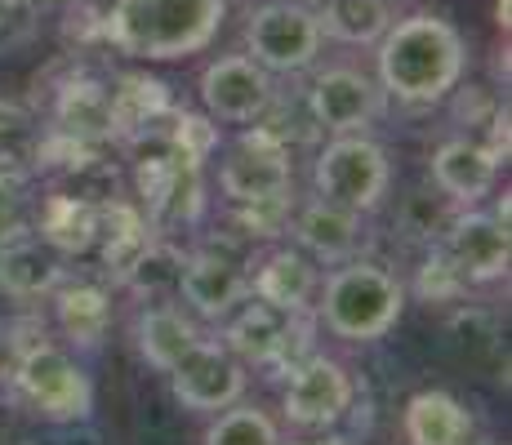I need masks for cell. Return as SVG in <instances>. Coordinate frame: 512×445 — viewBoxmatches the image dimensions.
Segmentation results:
<instances>
[{
    "mask_svg": "<svg viewBox=\"0 0 512 445\" xmlns=\"http://www.w3.org/2000/svg\"><path fill=\"white\" fill-rule=\"evenodd\" d=\"M41 9H49V5H72V0H36Z\"/></svg>",
    "mask_w": 512,
    "mask_h": 445,
    "instance_id": "f35d334b",
    "label": "cell"
},
{
    "mask_svg": "<svg viewBox=\"0 0 512 445\" xmlns=\"http://www.w3.org/2000/svg\"><path fill=\"white\" fill-rule=\"evenodd\" d=\"M406 312V285L379 263L348 259L334 263V272L321 281L312 316L326 325L334 339L348 343H374L392 330Z\"/></svg>",
    "mask_w": 512,
    "mask_h": 445,
    "instance_id": "3957f363",
    "label": "cell"
},
{
    "mask_svg": "<svg viewBox=\"0 0 512 445\" xmlns=\"http://www.w3.org/2000/svg\"><path fill=\"white\" fill-rule=\"evenodd\" d=\"M58 330L76 343V348H98L112 325V294L98 281H63L54 290Z\"/></svg>",
    "mask_w": 512,
    "mask_h": 445,
    "instance_id": "cb8c5ba5",
    "label": "cell"
},
{
    "mask_svg": "<svg viewBox=\"0 0 512 445\" xmlns=\"http://www.w3.org/2000/svg\"><path fill=\"white\" fill-rule=\"evenodd\" d=\"M317 290H321V272L303 250H272V254H263L259 267L250 272L254 299L272 303V308H285V312H312Z\"/></svg>",
    "mask_w": 512,
    "mask_h": 445,
    "instance_id": "e0dca14e",
    "label": "cell"
},
{
    "mask_svg": "<svg viewBox=\"0 0 512 445\" xmlns=\"http://www.w3.org/2000/svg\"><path fill=\"white\" fill-rule=\"evenodd\" d=\"M179 299L205 321H223L250 299V272L236 259V250L223 245H201L196 254H187L183 276H179Z\"/></svg>",
    "mask_w": 512,
    "mask_h": 445,
    "instance_id": "4fadbf2b",
    "label": "cell"
},
{
    "mask_svg": "<svg viewBox=\"0 0 512 445\" xmlns=\"http://www.w3.org/2000/svg\"><path fill=\"white\" fill-rule=\"evenodd\" d=\"M379 89L397 103L432 107L459 89L468 67V41L455 23L437 14H410L401 23H388L379 36Z\"/></svg>",
    "mask_w": 512,
    "mask_h": 445,
    "instance_id": "6da1fadb",
    "label": "cell"
},
{
    "mask_svg": "<svg viewBox=\"0 0 512 445\" xmlns=\"http://www.w3.org/2000/svg\"><path fill=\"white\" fill-rule=\"evenodd\" d=\"M112 94V125H116V138H134L152 125H161L165 116L174 112V98H170V85L156 81L147 72H125L116 76V85L107 89Z\"/></svg>",
    "mask_w": 512,
    "mask_h": 445,
    "instance_id": "603a6c76",
    "label": "cell"
},
{
    "mask_svg": "<svg viewBox=\"0 0 512 445\" xmlns=\"http://www.w3.org/2000/svg\"><path fill=\"white\" fill-rule=\"evenodd\" d=\"M228 0H112L103 14V41L139 63L192 58L219 36Z\"/></svg>",
    "mask_w": 512,
    "mask_h": 445,
    "instance_id": "7a4b0ae2",
    "label": "cell"
},
{
    "mask_svg": "<svg viewBox=\"0 0 512 445\" xmlns=\"http://www.w3.org/2000/svg\"><path fill=\"white\" fill-rule=\"evenodd\" d=\"M134 339H139V352L143 361L152 365V370L170 374L174 361L192 348L196 339H201V330H196L192 321L179 312V308H165V303H156V308H147L139 316V325H134Z\"/></svg>",
    "mask_w": 512,
    "mask_h": 445,
    "instance_id": "484cf974",
    "label": "cell"
},
{
    "mask_svg": "<svg viewBox=\"0 0 512 445\" xmlns=\"http://www.w3.org/2000/svg\"><path fill=\"white\" fill-rule=\"evenodd\" d=\"M165 138H170V152L183 156V161L201 165L210 161L214 152H219V121L214 116H201V112H183V107H174L170 112V125H165Z\"/></svg>",
    "mask_w": 512,
    "mask_h": 445,
    "instance_id": "4dcf8cb0",
    "label": "cell"
},
{
    "mask_svg": "<svg viewBox=\"0 0 512 445\" xmlns=\"http://www.w3.org/2000/svg\"><path fill=\"white\" fill-rule=\"evenodd\" d=\"M499 170H504L499 156L481 138H450L432 152V187L446 192L459 210L486 201L499 183Z\"/></svg>",
    "mask_w": 512,
    "mask_h": 445,
    "instance_id": "2e32d148",
    "label": "cell"
},
{
    "mask_svg": "<svg viewBox=\"0 0 512 445\" xmlns=\"http://www.w3.org/2000/svg\"><path fill=\"white\" fill-rule=\"evenodd\" d=\"M450 94H459V103H455V116L459 121H468V125H486L490 116L499 112V98L490 94V89H481V85H468V89H450Z\"/></svg>",
    "mask_w": 512,
    "mask_h": 445,
    "instance_id": "d590c367",
    "label": "cell"
},
{
    "mask_svg": "<svg viewBox=\"0 0 512 445\" xmlns=\"http://www.w3.org/2000/svg\"><path fill=\"white\" fill-rule=\"evenodd\" d=\"M223 348L241 365H259V370H281L290 374L299 361L317 352L312 334H317V316L312 312H285L263 299H245L236 312L223 316Z\"/></svg>",
    "mask_w": 512,
    "mask_h": 445,
    "instance_id": "277c9868",
    "label": "cell"
},
{
    "mask_svg": "<svg viewBox=\"0 0 512 445\" xmlns=\"http://www.w3.org/2000/svg\"><path fill=\"white\" fill-rule=\"evenodd\" d=\"M152 223H147V214L139 205L121 201V196H107V201H98V250H103V267L107 276H112L116 285H121V276L130 272V263L143 254V245L152 241Z\"/></svg>",
    "mask_w": 512,
    "mask_h": 445,
    "instance_id": "44dd1931",
    "label": "cell"
},
{
    "mask_svg": "<svg viewBox=\"0 0 512 445\" xmlns=\"http://www.w3.org/2000/svg\"><path fill=\"white\" fill-rule=\"evenodd\" d=\"M477 445H504V441H495V437H486V441H477Z\"/></svg>",
    "mask_w": 512,
    "mask_h": 445,
    "instance_id": "ab89813d",
    "label": "cell"
},
{
    "mask_svg": "<svg viewBox=\"0 0 512 445\" xmlns=\"http://www.w3.org/2000/svg\"><path fill=\"white\" fill-rule=\"evenodd\" d=\"M294 183V165H290V147L277 134H268L259 121L254 130L241 134L236 152L219 165V187L232 205L241 201H259V196H281Z\"/></svg>",
    "mask_w": 512,
    "mask_h": 445,
    "instance_id": "7c38bea8",
    "label": "cell"
},
{
    "mask_svg": "<svg viewBox=\"0 0 512 445\" xmlns=\"http://www.w3.org/2000/svg\"><path fill=\"white\" fill-rule=\"evenodd\" d=\"M366 214L357 210H343L334 201H308L303 210H294V241L303 245V254L317 263H348V259H361L366 250Z\"/></svg>",
    "mask_w": 512,
    "mask_h": 445,
    "instance_id": "9a60e30c",
    "label": "cell"
},
{
    "mask_svg": "<svg viewBox=\"0 0 512 445\" xmlns=\"http://www.w3.org/2000/svg\"><path fill=\"white\" fill-rule=\"evenodd\" d=\"M32 232V201H27V183L23 174H5L0 170V245L18 241Z\"/></svg>",
    "mask_w": 512,
    "mask_h": 445,
    "instance_id": "e575fe53",
    "label": "cell"
},
{
    "mask_svg": "<svg viewBox=\"0 0 512 445\" xmlns=\"http://www.w3.org/2000/svg\"><path fill=\"white\" fill-rule=\"evenodd\" d=\"M290 445H357V441H348V437H303V441H290Z\"/></svg>",
    "mask_w": 512,
    "mask_h": 445,
    "instance_id": "8d00e7d4",
    "label": "cell"
},
{
    "mask_svg": "<svg viewBox=\"0 0 512 445\" xmlns=\"http://www.w3.org/2000/svg\"><path fill=\"white\" fill-rule=\"evenodd\" d=\"M401 428H406L410 445H468L472 441V419H468L464 401L441 388L415 392L406 401Z\"/></svg>",
    "mask_w": 512,
    "mask_h": 445,
    "instance_id": "7402d4cb",
    "label": "cell"
},
{
    "mask_svg": "<svg viewBox=\"0 0 512 445\" xmlns=\"http://www.w3.org/2000/svg\"><path fill=\"white\" fill-rule=\"evenodd\" d=\"M41 116L18 98H0V170L5 174H36L41 165Z\"/></svg>",
    "mask_w": 512,
    "mask_h": 445,
    "instance_id": "4316f807",
    "label": "cell"
},
{
    "mask_svg": "<svg viewBox=\"0 0 512 445\" xmlns=\"http://www.w3.org/2000/svg\"><path fill=\"white\" fill-rule=\"evenodd\" d=\"M459 214V205L450 201L446 192H437V187H423V192H410L406 201H401L397 210V232L406 236V241H419V245H441V236H446L450 219Z\"/></svg>",
    "mask_w": 512,
    "mask_h": 445,
    "instance_id": "f1b7e54d",
    "label": "cell"
},
{
    "mask_svg": "<svg viewBox=\"0 0 512 445\" xmlns=\"http://www.w3.org/2000/svg\"><path fill=\"white\" fill-rule=\"evenodd\" d=\"M441 250L450 254V263L459 267L468 285H495L508 276V263H512V236H508V223H499L495 214L486 210H464L450 219L446 236H441Z\"/></svg>",
    "mask_w": 512,
    "mask_h": 445,
    "instance_id": "5bb4252c",
    "label": "cell"
},
{
    "mask_svg": "<svg viewBox=\"0 0 512 445\" xmlns=\"http://www.w3.org/2000/svg\"><path fill=\"white\" fill-rule=\"evenodd\" d=\"M303 107L321 134H361L383 116V89L357 67H326L312 76Z\"/></svg>",
    "mask_w": 512,
    "mask_h": 445,
    "instance_id": "30bf717a",
    "label": "cell"
},
{
    "mask_svg": "<svg viewBox=\"0 0 512 445\" xmlns=\"http://www.w3.org/2000/svg\"><path fill=\"white\" fill-rule=\"evenodd\" d=\"M321 27L303 0H263L245 14V54L272 76L308 72L321 54Z\"/></svg>",
    "mask_w": 512,
    "mask_h": 445,
    "instance_id": "52a82bcc",
    "label": "cell"
},
{
    "mask_svg": "<svg viewBox=\"0 0 512 445\" xmlns=\"http://www.w3.org/2000/svg\"><path fill=\"white\" fill-rule=\"evenodd\" d=\"M205 445H281V432L259 405L236 401L214 414V423L205 428Z\"/></svg>",
    "mask_w": 512,
    "mask_h": 445,
    "instance_id": "f546056e",
    "label": "cell"
},
{
    "mask_svg": "<svg viewBox=\"0 0 512 445\" xmlns=\"http://www.w3.org/2000/svg\"><path fill=\"white\" fill-rule=\"evenodd\" d=\"M54 130L85 138V143H112L116 125H112V94H107V85L90 81V76H72L54 94Z\"/></svg>",
    "mask_w": 512,
    "mask_h": 445,
    "instance_id": "ffe728a7",
    "label": "cell"
},
{
    "mask_svg": "<svg viewBox=\"0 0 512 445\" xmlns=\"http://www.w3.org/2000/svg\"><path fill=\"white\" fill-rule=\"evenodd\" d=\"M32 232L41 236L58 259H81L98 241V205L76 192H54L41 201V214L32 219Z\"/></svg>",
    "mask_w": 512,
    "mask_h": 445,
    "instance_id": "ac0fdd59",
    "label": "cell"
},
{
    "mask_svg": "<svg viewBox=\"0 0 512 445\" xmlns=\"http://www.w3.org/2000/svg\"><path fill=\"white\" fill-rule=\"evenodd\" d=\"M312 14H317L321 36L339 45H379L392 23L388 0H317Z\"/></svg>",
    "mask_w": 512,
    "mask_h": 445,
    "instance_id": "d4e9b609",
    "label": "cell"
},
{
    "mask_svg": "<svg viewBox=\"0 0 512 445\" xmlns=\"http://www.w3.org/2000/svg\"><path fill=\"white\" fill-rule=\"evenodd\" d=\"M357 401V388H352V374L343 370L334 356L312 352L308 361H299L290 374H285V392H281V410L294 428L308 432H326Z\"/></svg>",
    "mask_w": 512,
    "mask_h": 445,
    "instance_id": "ba28073f",
    "label": "cell"
},
{
    "mask_svg": "<svg viewBox=\"0 0 512 445\" xmlns=\"http://www.w3.org/2000/svg\"><path fill=\"white\" fill-rule=\"evenodd\" d=\"M170 392L183 410L219 414L245 397V365L214 339H196L170 370Z\"/></svg>",
    "mask_w": 512,
    "mask_h": 445,
    "instance_id": "9c48e42d",
    "label": "cell"
},
{
    "mask_svg": "<svg viewBox=\"0 0 512 445\" xmlns=\"http://www.w3.org/2000/svg\"><path fill=\"white\" fill-rule=\"evenodd\" d=\"M290 223H294L290 192L236 205V236H241V241H277V236L290 232Z\"/></svg>",
    "mask_w": 512,
    "mask_h": 445,
    "instance_id": "1f68e13d",
    "label": "cell"
},
{
    "mask_svg": "<svg viewBox=\"0 0 512 445\" xmlns=\"http://www.w3.org/2000/svg\"><path fill=\"white\" fill-rule=\"evenodd\" d=\"M499 27L508 32V0H499Z\"/></svg>",
    "mask_w": 512,
    "mask_h": 445,
    "instance_id": "74e56055",
    "label": "cell"
},
{
    "mask_svg": "<svg viewBox=\"0 0 512 445\" xmlns=\"http://www.w3.org/2000/svg\"><path fill=\"white\" fill-rule=\"evenodd\" d=\"M41 32V5L36 0H0V58L27 49Z\"/></svg>",
    "mask_w": 512,
    "mask_h": 445,
    "instance_id": "836d02e7",
    "label": "cell"
},
{
    "mask_svg": "<svg viewBox=\"0 0 512 445\" xmlns=\"http://www.w3.org/2000/svg\"><path fill=\"white\" fill-rule=\"evenodd\" d=\"M468 290H472V285L464 281V276H459V267L450 263V254L441 250V245H432V250H428V259L419 263L415 294H419L423 303H428V308H432V303H437V308H441V303H459Z\"/></svg>",
    "mask_w": 512,
    "mask_h": 445,
    "instance_id": "d6a6232c",
    "label": "cell"
},
{
    "mask_svg": "<svg viewBox=\"0 0 512 445\" xmlns=\"http://www.w3.org/2000/svg\"><path fill=\"white\" fill-rule=\"evenodd\" d=\"M14 379L23 401L49 423H85L94 414V383L72 352L54 343H27L18 352Z\"/></svg>",
    "mask_w": 512,
    "mask_h": 445,
    "instance_id": "8992f818",
    "label": "cell"
},
{
    "mask_svg": "<svg viewBox=\"0 0 512 445\" xmlns=\"http://www.w3.org/2000/svg\"><path fill=\"white\" fill-rule=\"evenodd\" d=\"M277 98L272 72H263L250 54H228L214 58L201 72V103L205 116L223 125H254Z\"/></svg>",
    "mask_w": 512,
    "mask_h": 445,
    "instance_id": "8fae6325",
    "label": "cell"
},
{
    "mask_svg": "<svg viewBox=\"0 0 512 445\" xmlns=\"http://www.w3.org/2000/svg\"><path fill=\"white\" fill-rule=\"evenodd\" d=\"M312 187H317L321 201H334L357 214H374L388 201L392 161L366 134H330V143L312 161Z\"/></svg>",
    "mask_w": 512,
    "mask_h": 445,
    "instance_id": "5b68a950",
    "label": "cell"
},
{
    "mask_svg": "<svg viewBox=\"0 0 512 445\" xmlns=\"http://www.w3.org/2000/svg\"><path fill=\"white\" fill-rule=\"evenodd\" d=\"M63 285V259L41 236H18L0 245V294L9 299H45Z\"/></svg>",
    "mask_w": 512,
    "mask_h": 445,
    "instance_id": "d6986e66",
    "label": "cell"
},
{
    "mask_svg": "<svg viewBox=\"0 0 512 445\" xmlns=\"http://www.w3.org/2000/svg\"><path fill=\"white\" fill-rule=\"evenodd\" d=\"M183 263H187V250H179V245L165 241V236H152L139 259L130 263V272L121 276V285L130 294H139V299H165V294L179 290Z\"/></svg>",
    "mask_w": 512,
    "mask_h": 445,
    "instance_id": "83f0119b",
    "label": "cell"
}]
</instances>
